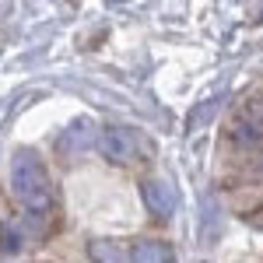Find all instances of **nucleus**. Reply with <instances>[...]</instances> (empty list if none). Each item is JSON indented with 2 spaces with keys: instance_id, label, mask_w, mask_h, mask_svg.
<instances>
[{
  "instance_id": "obj_1",
  "label": "nucleus",
  "mask_w": 263,
  "mask_h": 263,
  "mask_svg": "<svg viewBox=\"0 0 263 263\" xmlns=\"http://www.w3.org/2000/svg\"><path fill=\"white\" fill-rule=\"evenodd\" d=\"M11 190L32 218H46L53 211V179L35 151H18L11 162Z\"/></svg>"
},
{
  "instance_id": "obj_2",
  "label": "nucleus",
  "mask_w": 263,
  "mask_h": 263,
  "mask_svg": "<svg viewBox=\"0 0 263 263\" xmlns=\"http://www.w3.org/2000/svg\"><path fill=\"white\" fill-rule=\"evenodd\" d=\"M99 151L105 162L112 165H130L141 158L144 151V137L137 130H130V126H105L99 134Z\"/></svg>"
},
{
  "instance_id": "obj_3",
  "label": "nucleus",
  "mask_w": 263,
  "mask_h": 263,
  "mask_svg": "<svg viewBox=\"0 0 263 263\" xmlns=\"http://www.w3.org/2000/svg\"><path fill=\"white\" fill-rule=\"evenodd\" d=\"M141 197L147 203V211L155 218H172V211L179 207V197H176V186L168 179H144Z\"/></svg>"
},
{
  "instance_id": "obj_4",
  "label": "nucleus",
  "mask_w": 263,
  "mask_h": 263,
  "mask_svg": "<svg viewBox=\"0 0 263 263\" xmlns=\"http://www.w3.org/2000/svg\"><path fill=\"white\" fill-rule=\"evenodd\" d=\"M130 263H176V253L158 239H141L130 249Z\"/></svg>"
},
{
  "instance_id": "obj_5",
  "label": "nucleus",
  "mask_w": 263,
  "mask_h": 263,
  "mask_svg": "<svg viewBox=\"0 0 263 263\" xmlns=\"http://www.w3.org/2000/svg\"><path fill=\"white\" fill-rule=\"evenodd\" d=\"M88 253H91L95 263H130V249L116 246L112 239H91Z\"/></svg>"
},
{
  "instance_id": "obj_6",
  "label": "nucleus",
  "mask_w": 263,
  "mask_h": 263,
  "mask_svg": "<svg viewBox=\"0 0 263 263\" xmlns=\"http://www.w3.org/2000/svg\"><path fill=\"white\" fill-rule=\"evenodd\" d=\"M232 141L239 144V147H260L263 144V126L256 120H235V126H232Z\"/></svg>"
},
{
  "instance_id": "obj_7",
  "label": "nucleus",
  "mask_w": 263,
  "mask_h": 263,
  "mask_svg": "<svg viewBox=\"0 0 263 263\" xmlns=\"http://www.w3.org/2000/svg\"><path fill=\"white\" fill-rule=\"evenodd\" d=\"M91 141V123L81 120V123H70V130L60 137V151H67V144H78V151H84Z\"/></svg>"
}]
</instances>
